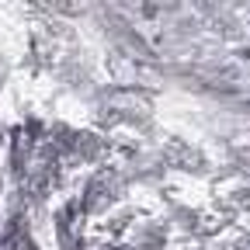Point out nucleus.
Returning <instances> with one entry per match:
<instances>
[{"mask_svg": "<svg viewBox=\"0 0 250 250\" xmlns=\"http://www.w3.org/2000/svg\"><path fill=\"white\" fill-rule=\"evenodd\" d=\"M0 139H4V136H0Z\"/></svg>", "mask_w": 250, "mask_h": 250, "instance_id": "obj_5", "label": "nucleus"}, {"mask_svg": "<svg viewBox=\"0 0 250 250\" xmlns=\"http://www.w3.org/2000/svg\"><path fill=\"white\" fill-rule=\"evenodd\" d=\"M4 250H31V233H28V226L21 223V219H14V223L7 226Z\"/></svg>", "mask_w": 250, "mask_h": 250, "instance_id": "obj_2", "label": "nucleus"}, {"mask_svg": "<svg viewBox=\"0 0 250 250\" xmlns=\"http://www.w3.org/2000/svg\"><path fill=\"white\" fill-rule=\"evenodd\" d=\"M236 164L250 170V146H243V149H236Z\"/></svg>", "mask_w": 250, "mask_h": 250, "instance_id": "obj_3", "label": "nucleus"}, {"mask_svg": "<svg viewBox=\"0 0 250 250\" xmlns=\"http://www.w3.org/2000/svg\"><path fill=\"white\" fill-rule=\"evenodd\" d=\"M240 250H250V236H243V240H240Z\"/></svg>", "mask_w": 250, "mask_h": 250, "instance_id": "obj_4", "label": "nucleus"}, {"mask_svg": "<svg viewBox=\"0 0 250 250\" xmlns=\"http://www.w3.org/2000/svg\"><path fill=\"white\" fill-rule=\"evenodd\" d=\"M115 177L108 174H101V177H94L90 184H87V195H83V212H104L111 202H115V195H118V188L111 184Z\"/></svg>", "mask_w": 250, "mask_h": 250, "instance_id": "obj_1", "label": "nucleus"}]
</instances>
